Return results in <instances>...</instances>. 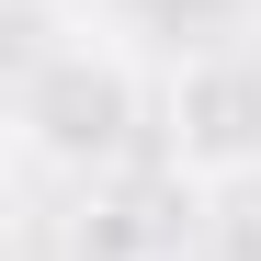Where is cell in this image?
Instances as JSON below:
<instances>
[{"mask_svg":"<svg viewBox=\"0 0 261 261\" xmlns=\"http://www.w3.org/2000/svg\"><path fill=\"white\" fill-rule=\"evenodd\" d=\"M12 125H23V159L57 170V182H114L125 148H137L148 125V91L137 68H125L114 46H91V34H57V46H34L23 80H12Z\"/></svg>","mask_w":261,"mask_h":261,"instance_id":"cell-1","label":"cell"},{"mask_svg":"<svg viewBox=\"0 0 261 261\" xmlns=\"http://www.w3.org/2000/svg\"><path fill=\"white\" fill-rule=\"evenodd\" d=\"M170 182H261V46H193L159 80Z\"/></svg>","mask_w":261,"mask_h":261,"instance_id":"cell-2","label":"cell"}]
</instances>
